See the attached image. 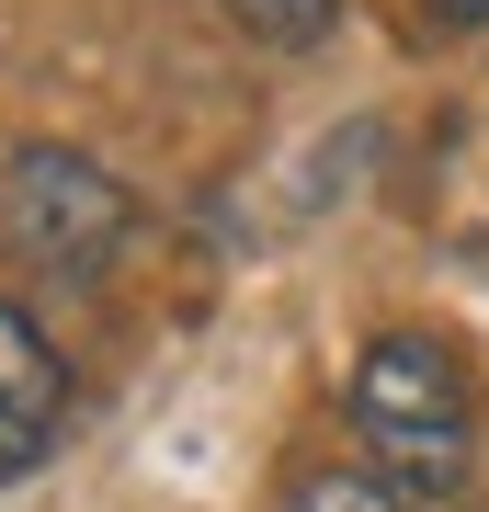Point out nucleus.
Instances as JSON below:
<instances>
[{
  "label": "nucleus",
  "instance_id": "nucleus-1",
  "mask_svg": "<svg viewBox=\"0 0 489 512\" xmlns=\"http://www.w3.org/2000/svg\"><path fill=\"white\" fill-rule=\"evenodd\" d=\"M353 444L387 490L410 501H444L467 490L478 467V399H467V365L433 342V330H376L353 353Z\"/></svg>",
  "mask_w": 489,
  "mask_h": 512
},
{
  "label": "nucleus",
  "instance_id": "nucleus-2",
  "mask_svg": "<svg viewBox=\"0 0 489 512\" xmlns=\"http://www.w3.org/2000/svg\"><path fill=\"white\" fill-rule=\"evenodd\" d=\"M126 228L137 205L103 160H80V148H12L0 160V262H23L35 285H103Z\"/></svg>",
  "mask_w": 489,
  "mask_h": 512
},
{
  "label": "nucleus",
  "instance_id": "nucleus-3",
  "mask_svg": "<svg viewBox=\"0 0 489 512\" xmlns=\"http://www.w3.org/2000/svg\"><path fill=\"white\" fill-rule=\"evenodd\" d=\"M57 421H69V365H57V342L0 296V490L57 444Z\"/></svg>",
  "mask_w": 489,
  "mask_h": 512
},
{
  "label": "nucleus",
  "instance_id": "nucleus-4",
  "mask_svg": "<svg viewBox=\"0 0 489 512\" xmlns=\"http://www.w3.org/2000/svg\"><path fill=\"white\" fill-rule=\"evenodd\" d=\"M217 12H228L251 46H273V57H308V46H330L342 0H217Z\"/></svg>",
  "mask_w": 489,
  "mask_h": 512
},
{
  "label": "nucleus",
  "instance_id": "nucleus-5",
  "mask_svg": "<svg viewBox=\"0 0 489 512\" xmlns=\"http://www.w3.org/2000/svg\"><path fill=\"white\" fill-rule=\"evenodd\" d=\"M285 512H421L410 490H387L376 467H319V478H296V501Z\"/></svg>",
  "mask_w": 489,
  "mask_h": 512
},
{
  "label": "nucleus",
  "instance_id": "nucleus-6",
  "mask_svg": "<svg viewBox=\"0 0 489 512\" xmlns=\"http://www.w3.org/2000/svg\"><path fill=\"white\" fill-rule=\"evenodd\" d=\"M421 12H433L444 35H478V23H489V0H421Z\"/></svg>",
  "mask_w": 489,
  "mask_h": 512
}]
</instances>
